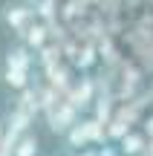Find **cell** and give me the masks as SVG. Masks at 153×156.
Segmentation results:
<instances>
[{"mask_svg": "<svg viewBox=\"0 0 153 156\" xmlns=\"http://www.w3.org/2000/svg\"><path fill=\"white\" fill-rule=\"evenodd\" d=\"M3 84L9 90H29V73L26 69H15V67H3Z\"/></svg>", "mask_w": 153, "mask_h": 156, "instance_id": "5b68a950", "label": "cell"}, {"mask_svg": "<svg viewBox=\"0 0 153 156\" xmlns=\"http://www.w3.org/2000/svg\"><path fill=\"white\" fill-rule=\"evenodd\" d=\"M148 133L153 136V119H150V122H148Z\"/></svg>", "mask_w": 153, "mask_h": 156, "instance_id": "30bf717a", "label": "cell"}, {"mask_svg": "<svg viewBox=\"0 0 153 156\" xmlns=\"http://www.w3.org/2000/svg\"><path fill=\"white\" fill-rule=\"evenodd\" d=\"M90 98H92V87H90V81L78 84V87H75V101H72V104H75V107L90 104Z\"/></svg>", "mask_w": 153, "mask_h": 156, "instance_id": "9c48e42d", "label": "cell"}, {"mask_svg": "<svg viewBox=\"0 0 153 156\" xmlns=\"http://www.w3.org/2000/svg\"><path fill=\"white\" fill-rule=\"evenodd\" d=\"M35 15H38V12L29 9V6H23V3H9L3 9V23L12 29V32H17L20 38H26V32L35 26Z\"/></svg>", "mask_w": 153, "mask_h": 156, "instance_id": "6da1fadb", "label": "cell"}, {"mask_svg": "<svg viewBox=\"0 0 153 156\" xmlns=\"http://www.w3.org/2000/svg\"><path fill=\"white\" fill-rule=\"evenodd\" d=\"M101 139H104L101 122H96V119H90V122H78L67 133V145L69 147H84V145H92V142H101Z\"/></svg>", "mask_w": 153, "mask_h": 156, "instance_id": "7a4b0ae2", "label": "cell"}, {"mask_svg": "<svg viewBox=\"0 0 153 156\" xmlns=\"http://www.w3.org/2000/svg\"><path fill=\"white\" fill-rule=\"evenodd\" d=\"M15 156H38V136L23 133L15 145Z\"/></svg>", "mask_w": 153, "mask_h": 156, "instance_id": "ba28073f", "label": "cell"}, {"mask_svg": "<svg viewBox=\"0 0 153 156\" xmlns=\"http://www.w3.org/2000/svg\"><path fill=\"white\" fill-rule=\"evenodd\" d=\"M75 124H78L75 104L58 101V104H52V107H49V127H52V133H69Z\"/></svg>", "mask_w": 153, "mask_h": 156, "instance_id": "3957f363", "label": "cell"}, {"mask_svg": "<svg viewBox=\"0 0 153 156\" xmlns=\"http://www.w3.org/2000/svg\"><path fill=\"white\" fill-rule=\"evenodd\" d=\"M0 136H3V127H0Z\"/></svg>", "mask_w": 153, "mask_h": 156, "instance_id": "8fae6325", "label": "cell"}, {"mask_svg": "<svg viewBox=\"0 0 153 156\" xmlns=\"http://www.w3.org/2000/svg\"><path fill=\"white\" fill-rule=\"evenodd\" d=\"M119 151H121V156H142L144 153V136L124 133V136H121V142H119Z\"/></svg>", "mask_w": 153, "mask_h": 156, "instance_id": "8992f818", "label": "cell"}, {"mask_svg": "<svg viewBox=\"0 0 153 156\" xmlns=\"http://www.w3.org/2000/svg\"><path fill=\"white\" fill-rule=\"evenodd\" d=\"M46 35H49V32H46V26H43V23H35V26L26 32L23 44H26L29 49H43V44H46Z\"/></svg>", "mask_w": 153, "mask_h": 156, "instance_id": "52a82bcc", "label": "cell"}, {"mask_svg": "<svg viewBox=\"0 0 153 156\" xmlns=\"http://www.w3.org/2000/svg\"><path fill=\"white\" fill-rule=\"evenodd\" d=\"M6 67H15V69H32V58H29V46L20 44V46H12L6 52Z\"/></svg>", "mask_w": 153, "mask_h": 156, "instance_id": "277c9868", "label": "cell"}]
</instances>
